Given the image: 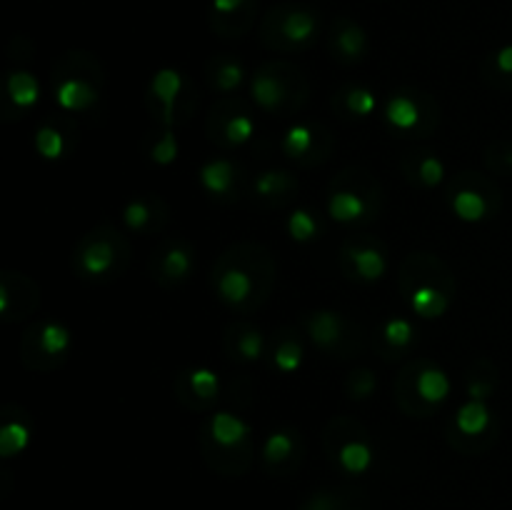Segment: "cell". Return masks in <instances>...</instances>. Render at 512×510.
<instances>
[{"mask_svg":"<svg viewBox=\"0 0 512 510\" xmlns=\"http://www.w3.org/2000/svg\"><path fill=\"white\" fill-rule=\"evenodd\" d=\"M275 283V260L255 243H240L225 250L213 268V288L230 308L243 313L265 303Z\"/></svg>","mask_w":512,"mask_h":510,"instance_id":"6da1fadb","label":"cell"},{"mask_svg":"<svg viewBox=\"0 0 512 510\" xmlns=\"http://www.w3.org/2000/svg\"><path fill=\"white\" fill-rule=\"evenodd\" d=\"M200 448H203L205 463L215 473L228 475V478L245 475L255 453L253 428L240 415L230 413V410H218L203 425Z\"/></svg>","mask_w":512,"mask_h":510,"instance_id":"7a4b0ae2","label":"cell"},{"mask_svg":"<svg viewBox=\"0 0 512 510\" xmlns=\"http://www.w3.org/2000/svg\"><path fill=\"white\" fill-rule=\"evenodd\" d=\"M130 263V245L113 225H98L78 240L73 250V270L78 278L105 283L125 273Z\"/></svg>","mask_w":512,"mask_h":510,"instance_id":"3957f363","label":"cell"},{"mask_svg":"<svg viewBox=\"0 0 512 510\" xmlns=\"http://www.w3.org/2000/svg\"><path fill=\"white\" fill-rule=\"evenodd\" d=\"M250 95L253 103L268 115H290L305 103L308 85L295 65L273 60L255 70L250 80Z\"/></svg>","mask_w":512,"mask_h":510,"instance_id":"277c9868","label":"cell"},{"mask_svg":"<svg viewBox=\"0 0 512 510\" xmlns=\"http://www.w3.org/2000/svg\"><path fill=\"white\" fill-rule=\"evenodd\" d=\"M318 35L320 15L303 3H278L260 20V40L270 50H303L313 45Z\"/></svg>","mask_w":512,"mask_h":510,"instance_id":"5b68a950","label":"cell"},{"mask_svg":"<svg viewBox=\"0 0 512 510\" xmlns=\"http://www.w3.org/2000/svg\"><path fill=\"white\" fill-rule=\"evenodd\" d=\"M385 123L398 133L415 135V138H428L440 120V108L433 95L420 93V90L403 88L385 100Z\"/></svg>","mask_w":512,"mask_h":510,"instance_id":"8992f818","label":"cell"},{"mask_svg":"<svg viewBox=\"0 0 512 510\" xmlns=\"http://www.w3.org/2000/svg\"><path fill=\"white\" fill-rule=\"evenodd\" d=\"M70 343H73V335L63 323L43 320V323L25 330L23 340H20V360L28 370L48 373V370L60 368L65 363Z\"/></svg>","mask_w":512,"mask_h":510,"instance_id":"52a82bcc","label":"cell"},{"mask_svg":"<svg viewBox=\"0 0 512 510\" xmlns=\"http://www.w3.org/2000/svg\"><path fill=\"white\" fill-rule=\"evenodd\" d=\"M95 65V60L88 53H70L65 58L63 73L55 80V103L60 105L68 113H80V110H88L98 103L100 98V75H90L85 70H90Z\"/></svg>","mask_w":512,"mask_h":510,"instance_id":"ba28073f","label":"cell"},{"mask_svg":"<svg viewBox=\"0 0 512 510\" xmlns=\"http://www.w3.org/2000/svg\"><path fill=\"white\" fill-rule=\"evenodd\" d=\"M305 333L313 340V345L328 350V353H340L343 358H350L358 335L350 328L348 318L338 310H315L305 318Z\"/></svg>","mask_w":512,"mask_h":510,"instance_id":"9c48e42d","label":"cell"},{"mask_svg":"<svg viewBox=\"0 0 512 510\" xmlns=\"http://www.w3.org/2000/svg\"><path fill=\"white\" fill-rule=\"evenodd\" d=\"M40 305V288L30 275L3 270L0 275V315L8 323L30 318Z\"/></svg>","mask_w":512,"mask_h":510,"instance_id":"30bf717a","label":"cell"},{"mask_svg":"<svg viewBox=\"0 0 512 510\" xmlns=\"http://www.w3.org/2000/svg\"><path fill=\"white\" fill-rule=\"evenodd\" d=\"M438 285V288L448 290L450 295L455 298L458 293V283H455V275L450 273L448 265L433 253H410L408 258L403 260L400 265V275H398V285H400V293H408L413 290L415 285Z\"/></svg>","mask_w":512,"mask_h":510,"instance_id":"8fae6325","label":"cell"},{"mask_svg":"<svg viewBox=\"0 0 512 510\" xmlns=\"http://www.w3.org/2000/svg\"><path fill=\"white\" fill-rule=\"evenodd\" d=\"M468 185H460V188L450 190V205H453V213L458 215L463 223H480L488 215H493L500 208V190L495 188L488 180H480L468 175Z\"/></svg>","mask_w":512,"mask_h":510,"instance_id":"7c38bea8","label":"cell"},{"mask_svg":"<svg viewBox=\"0 0 512 510\" xmlns=\"http://www.w3.org/2000/svg\"><path fill=\"white\" fill-rule=\"evenodd\" d=\"M340 260H343L345 273L355 275L365 283L380 280L385 275V268H388L385 250L375 240H370L368 235H353V238L345 240L343 248H340Z\"/></svg>","mask_w":512,"mask_h":510,"instance_id":"4fadbf2b","label":"cell"},{"mask_svg":"<svg viewBox=\"0 0 512 510\" xmlns=\"http://www.w3.org/2000/svg\"><path fill=\"white\" fill-rule=\"evenodd\" d=\"M340 425V433L335 435V430H325V450H328L330 458L335 460V465H338L340 470H345V473L350 475H360L365 473V470H370V465H373L375 460V453L373 448H370V443L365 438H358L360 430H355V433H345L343 430V423L338 420Z\"/></svg>","mask_w":512,"mask_h":510,"instance_id":"5bb4252c","label":"cell"},{"mask_svg":"<svg viewBox=\"0 0 512 510\" xmlns=\"http://www.w3.org/2000/svg\"><path fill=\"white\" fill-rule=\"evenodd\" d=\"M183 75L175 68H163L153 75L148 88V108L155 120L165 125V128H175L180 123L178 118V103L183 98Z\"/></svg>","mask_w":512,"mask_h":510,"instance_id":"9a60e30c","label":"cell"},{"mask_svg":"<svg viewBox=\"0 0 512 510\" xmlns=\"http://www.w3.org/2000/svg\"><path fill=\"white\" fill-rule=\"evenodd\" d=\"M195 270V253L185 240H170L150 260V275L155 283L173 288L185 283Z\"/></svg>","mask_w":512,"mask_h":510,"instance_id":"2e32d148","label":"cell"},{"mask_svg":"<svg viewBox=\"0 0 512 510\" xmlns=\"http://www.w3.org/2000/svg\"><path fill=\"white\" fill-rule=\"evenodd\" d=\"M228 105L223 103L210 113L208 120V133L210 140L218 145H228V148H235V145H245L248 140H253L255 135V120L253 115L248 113L243 103H238V108L233 113H225Z\"/></svg>","mask_w":512,"mask_h":510,"instance_id":"e0dca14e","label":"cell"},{"mask_svg":"<svg viewBox=\"0 0 512 510\" xmlns=\"http://www.w3.org/2000/svg\"><path fill=\"white\" fill-rule=\"evenodd\" d=\"M323 140H330V133L323 125L298 123L285 130L280 148H283L285 158L295 160V163L313 165L328 158V148H323Z\"/></svg>","mask_w":512,"mask_h":510,"instance_id":"ac0fdd59","label":"cell"},{"mask_svg":"<svg viewBox=\"0 0 512 510\" xmlns=\"http://www.w3.org/2000/svg\"><path fill=\"white\" fill-rule=\"evenodd\" d=\"M258 18V0H213L210 3V28L223 38H240L253 28Z\"/></svg>","mask_w":512,"mask_h":510,"instance_id":"d6986e66","label":"cell"},{"mask_svg":"<svg viewBox=\"0 0 512 510\" xmlns=\"http://www.w3.org/2000/svg\"><path fill=\"white\" fill-rule=\"evenodd\" d=\"M303 460V443L295 430L280 428L265 438L263 443V465L270 475H290Z\"/></svg>","mask_w":512,"mask_h":510,"instance_id":"ffe728a7","label":"cell"},{"mask_svg":"<svg viewBox=\"0 0 512 510\" xmlns=\"http://www.w3.org/2000/svg\"><path fill=\"white\" fill-rule=\"evenodd\" d=\"M328 48L335 60L345 65L360 63L368 53V33L353 18H335L328 35Z\"/></svg>","mask_w":512,"mask_h":510,"instance_id":"44dd1931","label":"cell"},{"mask_svg":"<svg viewBox=\"0 0 512 510\" xmlns=\"http://www.w3.org/2000/svg\"><path fill=\"white\" fill-rule=\"evenodd\" d=\"M175 393L188 408L205 410L218 400L220 378L210 368H193L188 373H180L175 380Z\"/></svg>","mask_w":512,"mask_h":510,"instance_id":"7402d4cb","label":"cell"},{"mask_svg":"<svg viewBox=\"0 0 512 510\" xmlns=\"http://www.w3.org/2000/svg\"><path fill=\"white\" fill-rule=\"evenodd\" d=\"M375 200L378 193H363L358 188H338L333 185L328 198V215L335 223H360L365 218H373L375 213Z\"/></svg>","mask_w":512,"mask_h":510,"instance_id":"603a6c76","label":"cell"},{"mask_svg":"<svg viewBox=\"0 0 512 510\" xmlns=\"http://www.w3.org/2000/svg\"><path fill=\"white\" fill-rule=\"evenodd\" d=\"M168 220V208L155 195H143V198H133L123 208V223L125 228L133 233H155Z\"/></svg>","mask_w":512,"mask_h":510,"instance_id":"cb8c5ba5","label":"cell"},{"mask_svg":"<svg viewBox=\"0 0 512 510\" xmlns=\"http://www.w3.org/2000/svg\"><path fill=\"white\" fill-rule=\"evenodd\" d=\"M198 180L205 193L223 200L238 193L240 168L230 158H213L198 170Z\"/></svg>","mask_w":512,"mask_h":510,"instance_id":"d4e9b609","label":"cell"},{"mask_svg":"<svg viewBox=\"0 0 512 510\" xmlns=\"http://www.w3.org/2000/svg\"><path fill=\"white\" fill-rule=\"evenodd\" d=\"M225 353L243 363H255L265 355V335L248 323H233L225 330Z\"/></svg>","mask_w":512,"mask_h":510,"instance_id":"484cf974","label":"cell"},{"mask_svg":"<svg viewBox=\"0 0 512 510\" xmlns=\"http://www.w3.org/2000/svg\"><path fill=\"white\" fill-rule=\"evenodd\" d=\"M405 300H408L415 315L435 320V318H443V315L448 313L450 303H453V295H450L448 290L438 288V285L423 283V285H415L413 290H408V293H405Z\"/></svg>","mask_w":512,"mask_h":510,"instance_id":"4316f807","label":"cell"},{"mask_svg":"<svg viewBox=\"0 0 512 510\" xmlns=\"http://www.w3.org/2000/svg\"><path fill=\"white\" fill-rule=\"evenodd\" d=\"M298 190V180L288 170H265L255 178L253 193L265 205H283Z\"/></svg>","mask_w":512,"mask_h":510,"instance_id":"83f0119b","label":"cell"},{"mask_svg":"<svg viewBox=\"0 0 512 510\" xmlns=\"http://www.w3.org/2000/svg\"><path fill=\"white\" fill-rule=\"evenodd\" d=\"M205 80L218 93H235L245 80V68L233 55H215L205 65Z\"/></svg>","mask_w":512,"mask_h":510,"instance_id":"f1b7e54d","label":"cell"},{"mask_svg":"<svg viewBox=\"0 0 512 510\" xmlns=\"http://www.w3.org/2000/svg\"><path fill=\"white\" fill-rule=\"evenodd\" d=\"M415 385H418L420 400H423L425 405H430V408H435V405H440L443 400H448L450 390H453L448 373H445L443 368H438V365L428 363V360H423V365H420Z\"/></svg>","mask_w":512,"mask_h":510,"instance_id":"f546056e","label":"cell"},{"mask_svg":"<svg viewBox=\"0 0 512 510\" xmlns=\"http://www.w3.org/2000/svg\"><path fill=\"white\" fill-rule=\"evenodd\" d=\"M403 170L410 180H415L418 185H425V188H438L445 180L443 160L433 153H408Z\"/></svg>","mask_w":512,"mask_h":510,"instance_id":"4dcf8cb0","label":"cell"},{"mask_svg":"<svg viewBox=\"0 0 512 510\" xmlns=\"http://www.w3.org/2000/svg\"><path fill=\"white\" fill-rule=\"evenodd\" d=\"M420 365H423V360H413V363L405 365L403 373H400V378H398L400 408H403L408 415H415V418H418V415L420 418H425V415H433V410H435V408H430V405H425L418 395V385H415V380H418Z\"/></svg>","mask_w":512,"mask_h":510,"instance_id":"1f68e13d","label":"cell"},{"mask_svg":"<svg viewBox=\"0 0 512 510\" xmlns=\"http://www.w3.org/2000/svg\"><path fill=\"white\" fill-rule=\"evenodd\" d=\"M333 105L335 108L340 105L353 118H368V115L378 110V95L370 88H365V85H345L343 90H338Z\"/></svg>","mask_w":512,"mask_h":510,"instance_id":"d6a6232c","label":"cell"},{"mask_svg":"<svg viewBox=\"0 0 512 510\" xmlns=\"http://www.w3.org/2000/svg\"><path fill=\"white\" fill-rule=\"evenodd\" d=\"M298 510H368L358 493L348 490H318L300 503Z\"/></svg>","mask_w":512,"mask_h":510,"instance_id":"836d02e7","label":"cell"},{"mask_svg":"<svg viewBox=\"0 0 512 510\" xmlns=\"http://www.w3.org/2000/svg\"><path fill=\"white\" fill-rule=\"evenodd\" d=\"M5 93H8L10 103L20 110H28L38 103L40 98V83L35 80L33 73L28 70H15L5 80Z\"/></svg>","mask_w":512,"mask_h":510,"instance_id":"e575fe53","label":"cell"},{"mask_svg":"<svg viewBox=\"0 0 512 510\" xmlns=\"http://www.w3.org/2000/svg\"><path fill=\"white\" fill-rule=\"evenodd\" d=\"M483 80L493 88L512 90V45H503L485 58Z\"/></svg>","mask_w":512,"mask_h":510,"instance_id":"d590c367","label":"cell"},{"mask_svg":"<svg viewBox=\"0 0 512 510\" xmlns=\"http://www.w3.org/2000/svg\"><path fill=\"white\" fill-rule=\"evenodd\" d=\"M30 443V428L23 418H13L10 410H5V423L0 428V455L15 458L23 453Z\"/></svg>","mask_w":512,"mask_h":510,"instance_id":"8d00e7d4","label":"cell"},{"mask_svg":"<svg viewBox=\"0 0 512 510\" xmlns=\"http://www.w3.org/2000/svg\"><path fill=\"white\" fill-rule=\"evenodd\" d=\"M273 363L283 373H295L303 365V343H300L293 330L278 333V340L273 345Z\"/></svg>","mask_w":512,"mask_h":510,"instance_id":"74e56055","label":"cell"},{"mask_svg":"<svg viewBox=\"0 0 512 510\" xmlns=\"http://www.w3.org/2000/svg\"><path fill=\"white\" fill-rule=\"evenodd\" d=\"M65 133L53 123H45L35 130V150L45 160H60L65 155Z\"/></svg>","mask_w":512,"mask_h":510,"instance_id":"f35d334b","label":"cell"},{"mask_svg":"<svg viewBox=\"0 0 512 510\" xmlns=\"http://www.w3.org/2000/svg\"><path fill=\"white\" fill-rule=\"evenodd\" d=\"M380 340L385 348L405 350L415 340V325L408 318H390L380 328Z\"/></svg>","mask_w":512,"mask_h":510,"instance_id":"ab89813d","label":"cell"},{"mask_svg":"<svg viewBox=\"0 0 512 510\" xmlns=\"http://www.w3.org/2000/svg\"><path fill=\"white\" fill-rule=\"evenodd\" d=\"M485 368V360H478V368L473 365V370H470V378H468V398L470 400H488L490 395H495V390H498V370H495V365H490L488 373H483Z\"/></svg>","mask_w":512,"mask_h":510,"instance_id":"60d3db41","label":"cell"},{"mask_svg":"<svg viewBox=\"0 0 512 510\" xmlns=\"http://www.w3.org/2000/svg\"><path fill=\"white\" fill-rule=\"evenodd\" d=\"M320 230H323V228H320L318 218H315L310 210L298 208V210H293V213H290L288 233H290V238L295 240V243H310V240L318 238Z\"/></svg>","mask_w":512,"mask_h":510,"instance_id":"b9f144b4","label":"cell"},{"mask_svg":"<svg viewBox=\"0 0 512 510\" xmlns=\"http://www.w3.org/2000/svg\"><path fill=\"white\" fill-rule=\"evenodd\" d=\"M378 388V378L370 368H358L348 375V383H345V390L353 400H368L370 395Z\"/></svg>","mask_w":512,"mask_h":510,"instance_id":"7bdbcfd3","label":"cell"},{"mask_svg":"<svg viewBox=\"0 0 512 510\" xmlns=\"http://www.w3.org/2000/svg\"><path fill=\"white\" fill-rule=\"evenodd\" d=\"M178 150V135H175L173 128H165L163 135H160V138L155 140L153 148H150V160H153L155 165H170L178 158Z\"/></svg>","mask_w":512,"mask_h":510,"instance_id":"ee69618b","label":"cell"},{"mask_svg":"<svg viewBox=\"0 0 512 510\" xmlns=\"http://www.w3.org/2000/svg\"><path fill=\"white\" fill-rule=\"evenodd\" d=\"M500 150V160H503V170H512V145L495 143Z\"/></svg>","mask_w":512,"mask_h":510,"instance_id":"f6af8a7d","label":"cell"}]
</instances>
